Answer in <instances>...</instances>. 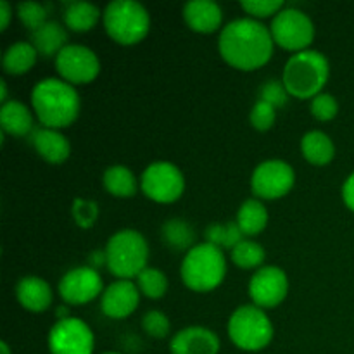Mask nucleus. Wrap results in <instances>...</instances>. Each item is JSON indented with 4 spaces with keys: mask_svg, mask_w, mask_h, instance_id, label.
I'll return each instance as SVG.
<instances>
[{
    "mask_svg": "<svg viewBox=\"0 0 354 354\" xmlns=\"http://www.w3.org/2000/svg\"><path fill=\"white\" fill-rule=\"evenodd\" d=\"M0 102L6 104L9 102V93H7V82L6 80H0Z\"/></svg>",
    "mask_w": 354,
    "mask_h": 354,
    "instance_id": "40",
    "label": "nucleus"
},
{
    "mask_svg": "<svg viewBox=\"0 0 354 354\" xmlns=\"http://www.w3.org/2000/svg\"><path fill=\"white\" fill-rule=\"evenodd\" d=\"M142 328L147 335L154 339H165L169 334V318L166 317L162 311L159 310H151L144 315L142 318Z\"/></svg>",
    "mask_w": 354,
    "mask_h": 354,
    "instance_id": "33",
    "label": "nucleus"
},
{
    "mask_svg": "<svg viewBox=\"0 0 354 354\" xmlns=\"http://www.w3.org/2000/svg\"><path fill=\"white\" fill-rule=\"evenodd\" d=\"M104 30L116 44L130 47L144 40L151 30V16L135 0H114L102 12Z\"/></svg>",
    "mask_w": 354,
    "mask_h": 354,
    "instance_id": "6",
    "label": "nucleus"
},
{
    "mask_svg": "<svg viewBox=\"0 0 354 354\" xmlns=\"http://www.w3.org/2000/svg\"><path fill=\"white\" fill-rule=\"evenodd\" d=\"M296 173L289 162L282 159H268L259 162L251 176V189L258 199H282L292 190Z\"/></svg>",
    "mask_w": 354,
    "mask_h": 354,
    "instance_id": "10",
    "label": "nucleus"
},
{
    "mask_svg": "<svg viewBox=\"0 0 354 354\" xmlns=\"http://www.w3.org/2000/svg\"><path fill=\"white\" fill-rule=\"evenodd\" d=\"M342 201L354 213V173L346 178L344 185H342Z\"/></svg>",
    "mask_w": 354,
    "mask_h": 354,
    "instance_id": "38",
    "label": "nucleus"
},
{
    "mask_svg": "<svg viewBox=\"0 0 354 354\" xmlns=\"http://www.w3.org/2000/svg\"><path fill=\"white\" fill-rule=\"evenodd\" d=\"M10 17H12V7L9 6V2L2 0L0 2V30L6 31L9 28Z\"/></svg>",
    "mask_w": 354,
    "mask_h": 354,
    "instance_id": "39",
    "label": "nucleus"
},
{
    "mask_svg": "<svg viewBox=\"0 0 354 354\" xmlns=\"http://www.w3.org/2000/svg\"><path fill=\"white\" fill-rule=\"evenodd\" d=\"M16 299L31 313H44L52 306L54 292L48 282L35 275L23 277L16 286Z\"/></svg>",
    "mask_w": 354,
    "mask_h": 354,
    "instance_id": "18",
    "label": "nucleus"
},
{
    "mask_svg": "<svg viewBox=\"0 0 354 354\" xmlns=\"http://www.w3.org/2000/svg\"><path fill=\"white\" fill-rule=\"evenodd\" d=\"M55 69L61 80L68 82L69 85H86L99 76L100 61L92 48L69 44L55 57Z\"/></svg>",
    "mask_w": 354,
    "mask_h": 354,
    "instance_id": "12",
    "label": "nucleus"
},
{
    "mask_svg": "<svg viewBox=\"0 0 354 354\" xmlns=\"http://www.w3.org/2000/svg\"><path fill=\"white\" fill-rule=\"evenodd\" d=\"M232 261L235 266L242 270H254L263 268V263L266 259V251L261 244L251 241V239H244L241 244L235 245L230 251Z\"/></svg>",
    "mask_w": 354,
    "mask_h": 354,
    "instance_id": "28",
    "label": "nucleus"
},
{
    "mask_svg": "<svg viewBox=\"0 0 354 354\" xmlns=\"http://www.w3.org/2000/svg\"><path fill=\"white\" fill-rule=\"evenodd\" d=\"M289 97L290 95H289V92L286 90V86H283V83L275 82V80L265 83V85L261 86V90H259V100L272 104L275 109L286 106V102Z\"/></svg>",
    "mask_w": 354,
    "mask_h": 354,
    "instance_id": "37",
    "label": "nucleus"
},
{
    "mask_svg": "<svg viewBox=\"0 0 354 354\" xmlns=\"http://www.w3.org/2000/svg\"><path fill=\"white\" fill-rule=\"evenodd\" d=\"M100 16L102 12L95 3L71 2L64 10V26L75 33H86L95 28Z\"/></svg>",
    "mask_w": 354,
    "mask_h": 354,
    "instance_id": "26",
    "label": "nucleus"
},
{
    "mask_svg": "<svg viewBox=\"0 0 354 354\" xmlns=\"http://www.w3.org/2000/svg\"><path fill=\"white\" fill-rule=\"evenodd\" d=\"M37 59L38 52L31 41H16L3 52L2 68L10 76L26 75L37 64Z\"/></svg>",
    "mask_w": 354,
    "mask_h": 354,
    "instance_id": "23",
    "label": "nucleus"
},
{
    "mask_svg": "<svg viewBox=\"0 0 354 354\" xmlns=\"http://www.w3.org/2000/svg\"><path fill=\"white\" fill-rule=\"evenodd\" d=\"M47 344L50 354H93L95 337L85 322L69 317L52 325Z\"/></svg>",
    "mask_w": 354,
    "mask_h": 354,
    "instance_id": "11",
    "label": "nucleus"
},
{
    "mask_svg": "<svg viewBox=\"0 0 354 354\" xmlns=\"http://www.w3.org/2000/svg\"><path fill=\"white\" fill-rule=\"evenodd\" d=\"M241 7L252 19L259 21L265 17H275L286 7V3L282 0H245Z\"/></svg>",
    "mask_w": 354,
    "mask_h": 354,
    "instance_id": "32",
    "label": "nucleus"
},
{
    "mask_svg": "<svg viewBox=\"0 0 354 354\" xmlns=\"http://www.w3.org/2000/svg\"><path fill=\"white\" fill-rule=\"evenodd\" d=\"M330 76L328 59L318 50L297 52L287 59L282 73V83L290 97L306 100L320 95Z\"/></svg>",
    "mask_w": 354,
    "mask_h": 354,
    "instance_id": "3",
    "label": "nucleus"
},
{
    "mask_svg": "<svg viewBox=\"0 0 354 354\" xmlns=\"http://www.w3.org/2000/svg\"><path fill=\"white\" fill-rule=\"evenodd\" d=\"M245 239L239 228L237 221H230V223H213L206 228V242L216 245L218 249H234L235 245L241 244Z\"/></svg>",
    "mask_w": 354,
    "mask_h": 354,
    "instance_id": "29",
    "label": "nucleus"
},
{
    "mask_svg": "<svg viewBox=\"0 0 354 354\" xmlns=\"http://www.w3.org/2000/svg\"><path fill=\"white\" fill-rule=\"evenodd\" d=\"M31 145L35 152L48 165H62L71 156V144L61 133V130L38 128L31 133Z\"/></svg>",
    "mask_w": 354,
    "mask_h": 354,
    "instance_id": "19",
    "label": "nucleus"
},
{
    "mask_svg": "<svg viewBox=\"0 0 354 354\" xmlns=\"http://www.w3.org/2000/svg\"><path fill=\"white\" fill-rule=\"evenodd\" d=\"M57 290L68 306H83L102 296L104 282L97 268L76 266L62 275Z\"/></svg>",
    "mask_w": 354,
    "mask_h": 354,
    "instance_id": "13",
    "label": "nucleus"
},
{
    "mask_svg": "<svg viewBox=\"0 0 354 354\" xmlns=\"http://www.w3.org/2000/svg\"><path fill=\"white\" fill-rule=\"evenodd\" d=\"M17 17H19L21 24L31 33L37 31L38 28L44 26L47 23V7L44 3L38 2H23L16 7Z\"/></svg>",
    "mask_w": 354,
    "mask_h": 354,
    "instance_id": "31",
    "label": "nucleus"
},
{
    "mask_svg": "<svg viewBox=\"0 0 354 354\" xmlns=\"http://www.w3.org/2000/svg\"><path fill=\"white\" fill-rule=\"evenodd\" d=\"M140 303V290L131 280H116L104 289L100 296V310L107 318H128Z\"/></svg>",
    "mask_w": 354,
    "mask_h": 354,
    "instance_id": "15",
    "label": "nucleus"
},
{
    "mask_svg": "<svg viewBox=\"0 0 354 354\" xmlns=\"http://www.w3.org/2000/svg\"><path fill=\"white\" fill-rule=\"evenodd\" d=\"M140 189L154 203L171 204L183 196L185 176L173 162L154 161L142 173Z\"/></svg>",
    "mask_w": 354,
    "mask_h": 354,
    "instance_id": "9",
    "label": "nucleus"
},
{
    "mask_svg": "<svg viewBox=\"0 0 354 354\" xmlns=\"http://www.w3.org/2000/svg\"><path fill=\"white\" fill-rule=\"evenodd\" d=\"M102 183L107 194H111L113 197H120V199H130L138 190L137 176L124 165L109 166L104 171Z\"/></svg>",
    "mask_w": 354,
    "mask_h": 354,
    "instance_id": "24",
    "label": "nucleus"
},
{
    "mask_svg": "<svg viewBox=\"0 0 354 354\" xmlns=\"http://www.w3.org/2000/svg\"><path fill=\"white\" fill-rule=\"evenodd\" d=\"M220 348V337L211 328L199 325L182 328L169 342L171 354H218Z\"/></svg>",
    "mask_w": 354,
    "mask_h": 354,
    "instance_id": "16",
    "label": "nucleus"
},
{
    "mask_svg": "<svg viewBox=\"0 0 354 354\" xmlns=\"http://www.w3.org/2000/svg\"><path fill=\"white\" fill-rule=\"evenodd\" d=\"M228 337L239 349L256 353L265 349L273 341V324L265 310L254 304L237 308L228 318Z\"/></svg>",
    "mask_w": 354,
    "mask_h": 354,
    "instance_id": "7",
    "label": "nucleus"
},
{
    "mask_svg": "<svg viewBox=\"0 0 354 354\" xmlns=\"http://www.w3.org/2000/svg\"><path fill=\"white\" fill-rule=\"evenodd\" d=\"M339 113V104L335 100L334 95L330 93H324L315 97L311 100V114H313L315 120L318 121H330L337 116Z\"/></svg>",
    "mask_w": 354,
    "mask_h": 354,
    "instance_id": "36",
    "label": "nucleus"
},
{
    "mask_svg": "<svg viewBox=\"0 0 354 354\" xmlns=\"http://www.w3.org/2000/svg\"><path fill=\"white\" fill-rule=\"evenodd\" d=\"M227 259L221 249L209 242L196 244L183 256L180 277L187 289L194 292H211L223 283Z\"/></svg>",
    "mask_w": 354,
    "mask_h": 354,
    "instance_id": "4",
    "label": "nucleus"
},
{
    "mask_svg": "<svg viewBox=\"0 0 354 354\" xmlns=\"http://www.w3.org/2000/svg\"><path fill=\"white\" fill-rule=\"evenodd\" d=\"M268 211L261 201L248 199L239 207L235 221H237L239 228L245 237H252V235H258L265 230L266 225H268Z\"/></svg>",
    "mask_w": 354,
    "mask_h": 354,
    "instance_id": "25",
    "label": "nucleus"
},
{
    "mask_svg": "<svg viewBox=\"0 0 354 354\" xmlns=\"http://www.w3.org/2000/svg\"><path fill=\"white\" fill-rule=\"evenodd\" d=\"M31 107L45 128L62 130L78 120L82 100L73 85L61 78H44L31 90Z\"/></svg>",
    "mask_w": 354,
    "mask_h": 354,
    "instance_id": "2",
    "label": "nucleus"
},
{
    "mask_svg": "<svg viewBox=\"0 0 354 354\" xmlns=\"http://www.w3.org/2000/svg\"><path fill=\"white\" fill-rule=\"evenodd\" d=\"M270 33L273 41L283 50L297 54L310 48L315 40V24L308 14L296 7H283L272 19Z\"/></svg>",
    "mask_w": 354,
    "mask_h": 354,
    "instance_id": "8",
    "label": "nucleus"
},
{
    "mask_svg": "<svg viewBox=\"0 0 354 354\" xmlns=\"http://www.w3.org/2000/svg\"><path fill=\"white\" fill-rule=\"evenodd\" d=\"M275 120L277 109L272 104L263 102V100H258L251 109V114H249V121H251L252 128H256L258 131H268L275 124Z\"/></svg>",
    "mask_w": 354,
    "mask_h": 354,
    "instance_id": "35",
    "label": "nucleus"
},
{
    "mask_svg": "<svg viewBox=\"0 0 354 354\" xmlns=\"http://www.w3.org/2000/svg\"><path fill=\"white\" fill-rule=\"evenodd\" d=\"M289 292L287 273L279 266H263L249 282V297L252 304L261 310L277 308L283 303Z\"/></svg>",
    "mask_w": 354,
    "mask_h": 354,
    "instance_id": "14",
    "label": "nucleus"
},
{
    "mask_svg": "<svg viewBox=\"0 0 354 354\" xmlns=\"http://www.w3.org/2000/svg\"><path fill=\"white\" fill-rule=\"evenodd\" d=\"M301 154L310 165L325 166L334 159L335 145L325 131L311 130L301 138Z\"/></svg>",
    "mask_w": 354,
    "mask_h": 354,
    "instance_id": "22",
    "label": "nucleus"
},
{
    "mask_svg": "<svg viewBox=\"0 0 354 354\" xmlns=\"http://www.w3.org/2000/svg\"><path fill=\"white\" fill-rule=\"evenodd\" d=\"M71 214L78 227L90 228L95 225L97 218H99V206L93 201L75 199L71 207Z\"/></svg>",
    "mask_w": 354,
    "mask_h": 354,
    "instance_id": "34",
    "label": "nucleus"
},
{
    "mask_svg": "<svg viewBox=\"0 0 354 354\" xmlns=\"http://www.w3.org/2000/svg\"><path fill=\"white\" fill-rule=\"evenodd\" d=\"M106 266L118 280L137 279L149 263L147 239L133 228L111 235L106 244Z\"/></svg>",
    "mask_w": 354,
    "mask_h": 354,
    "instance_id": "5",
    "label": "nucleus"
},
{
    "mask_svg": "<svg viewBox=\"0 0 354 354\" xmlns=\"http://www.w3.org/2000/svg\"><path fill=\"white\" fill-rule=\"evenodd\" d=\"M0 128L12 137H26L33 130V114L19 100H9L0 107Z\"/></svg>",
    "mask_w": 354,
    "mask_h": 354,
    "instance_id": "20",
    "label": "nucleus"
},
{
    "mask_svg": "<svg viewBox=\"0 0 354 354\" xmlns=\"http://www.w3.org/2000/svg\"><path fill=\"white\" fill-rule=\"evenodd\" d=\"M31 45L37 48L38 55L44 57H57L59 52L68 47V31L66 26L55 21H47L41 28L31 33Z\"/></svg>",
    "mask_w": 354,
    "mask_h": 354,
    "instance_id": "21",
    "label": "nucleus"
},
{
    "mask_svg": "<svg viewBox=\"0 0 354 354\" xmlns=\"http://www.w3.org/2000/svg\"><path fill=\"white\" fill-rule=\"evenodd\" d=\"M270 28L252 17H242L228 23L218 38V52L228 66L241 71H256L268 64L273 55Z\"/></svg>",
    "mask_w": 354,
    "mask_h": 354,
    "instance_id": "1",
    "label": "nucleus"
},
{
    "mask_svg": "<svg viewBox=\"0 0 354 354\" xmlns=\"http://www.w3.org/2000/svg\"><path fill=\"white\" fill-rule=\"evenodd\" d=\"M0 351H2V354H10V348L7 342H0Z\"/></svg>",
    "mask_w": 354,
    "mask_h": 354,
    "instance_id": "41",
    "label": "nucleus"
},
{
    "mask_svg": "<svg viewBox=\"0 0 354 354\" xmlns=\"http://www.w3.org/2000/svg\"><path fill=\"white\" fill-rule=\"evenodd\" d=\"M137 287L140 294L149 299H161L168 290V277L159 268H147L137 277Z\"/></svg>",
    "mask_w": 354,
    "mask_h": 354,
    "instance_id": "30",
    "label": "nucleus"
},
{
    "mask_svg": "<svg viewBox=\"0 0 354 354\" xmlns=\"http://www.w3.org/2000/svg\"><path fill=\"white\" fill-rule=\"evenodd\" d=\"M183 21L196 33L211 35L220 30L223 10L213 0H190L183 6Z\"/></svg>",
    "mask_w": 354,
    "mask_h": 354,
    "instance_id": "17",
    "label": "nucleus"
},
{
    "mask_svg": "<svg viewBox=\"0 0 354 354\" xmlns=\"http://www.w3.org/2000/svg\"><path fill=\"white\" fill-rule=\"evenodd\" d=\"M161 237L165 241V244H168L169 248L175 249V251H187L194 248V230L185 220H180V218H173L168 220L161 228Z\"/></svg>",
    "mask_w": 354,
    "mask_h": 354,
    "instance_id": "27",
    "label": "nucleus"
},
{
    "mask_svg": "<svg viewBox=\"0 0 354 354\" xmlns=\"http://www.w3.org/2000/svg\"><path fill=\"white\" fill-rule=\"evenodd\" d=\"M102 354H121V353H118V351H106V353H102Z\"/></svg>",
    "mask_w": 354,
    "mask_h": 354,
    "instance_id": "42",
    "label": "nucleus"
}]
</instances>
